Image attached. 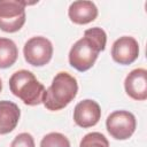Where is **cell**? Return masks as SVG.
Returning <instances> with one entry per match:
<instances>
[{"mask_svg":"<svg viewBox=\"0 0 147 147\" xmlns=\"http://www.w3.org/2000/svg\"><path fill=\"white\" fill-rule=\"evenodd\" d=\"M107 34L101 28L85 30L84 37L77 40L69 52V63L78 71H86L93 67L99 53L105 51Z\"/></svg>","mask_w":147,"mask_h":147,"instance_id":"obj_1","label":"cell"},{"mask_svg":"<svg viewBox=\"0 0 147 147\" xmlns=\"http://www.w3.org/2000/svg\"><path fill=\"white\" fill-rule=\"evenodd\" d=\"M69 18L75 24H87L94 21L98 16V8L92 1L80 0L74 1L68 10Z\"/></svg>","mask_w":147,"mask_h":147,"instance_id":"obj_10","label":"cell"},{"mask_svg":"<svg viewBox=\"0 0 147 147\" xmlns=\"http://www.w3.org/2000/svg\"><path fill=\"white\" fill-rule=\"evenodd\" d=\"M139 56V44L133 37H119L111 47V57L115 62L127 65L133 63Z\"/></svg>","mask_w":147,"mask_h":147,"instance_id":"obj_7","label":"cell"},{"mask_svg":"<svg viewBox=\"0 0 147 147\" xmlns=\"http://www.w3.org/2000/svg\"><path fill=\"white\" fill-rule=\"evenodd\" d=\"M25 61L34 67H42L47 64L53 55V45L45 37H32L23 47Z\"/></svg>","mask_w":147,"mask_h":147,"instance_id":"obj_6","label":"cell"},{"mask_svg":"<svg viewBox=\"0 0 147 147\" xmlns=\"http://www.w3.org/2000/svg\"><path fill=\"white\" fill-rule=\"evenodd\" d=\"M10 147H34L33 137L28 132L20 133L14 138Z\"/></svg>","mask_w":147,"mask_h":147,"instance_id":"obj_15","label":"cell"},{"mask_svg":"<svg viewBox=\"0 0 147 147\" xmlns=\"http://www.w3.org/2000/svg\"><path fill=\"white\" fill-rule=\"evenodd\" d=\"M40 147H70V142L64 134L51 132L41 139Z\"/></svg>","mask_w":147,"mask_h":147,"instance_id":"obj_13","label":"cell"},{"mask_svg":"<svg viewBox=\"0 0 147 147\" xmlns=\"http://www.w3.org/2000/svg\"><path fill=\"white\" fill-rule=\"evenodd\" d=\"M101 117V109L96 101L86 99L78 102L74 110V121L75 123L87 129L94 126Z\"/></svg>","mask_w":147,"mask_h":147,"instance_id":"obj_8","label":"cell"},{"mask_svg":"<svg viewBox=\"0 0 147 147\" xmlns=\"http://www.w3.org/2000/svg\"><path fill=\"white\" fill-rule=\"evenodd\" d=\"M1 90H2V82H1V79H0V92H1Z\"/></svg>","mask_w":147,"mask_h":147,"instance_id":"obj_16","label":"cell"},{"mask_svg":"<svg viewBox=\"0 0 147 147\" xmlns=\"http://www.w3.org/2000/svg\"><path fill=\"white\" fill-rule=\"evenodd\" d=\"M78 84L74 76L61 71L55 75L51 86L44 95L42 103L46 109L56 111L67 107L77 95Z\"/></svg>","mask_w":147,"mask_h":147,"instance_id":"obj_2","label":"cell"},{"mask_svg":"<svg viewBox=\"0 0 147 147\" xmlns=\"http://www.w3.org/2000/svg\"><path fill=\"white\" fill-rule=\"evenodd\" d=\"M20 116L21 111L16 103L8 100L0 101V134L11 132L17 126Z\"/></svg>","mask_w":147,"mask_h":147,"instance_id":"obj_11","label":"cell"},{"mask_svg":"<svg viewBox=\"0 0 147 147\" xmlns=\"http://www.w3.org/2000/svg\"><path fill=\"white\" fill-rule=\"evenodd\" d=\"M79 147H109L107 138L100 132H91L84 136Z\"/></svg>","mask_w":147,"mask_h":147,"instance_id":"obj_14","label":"cell"},{"mask_svg":"<svg viewBox=\"0 0 147 147\" xmlns=\"http://www.w3.org/2000/svg\"><path fill=\"white\" fill-rule=\"evenodd\" d=\"M10 92L28 106H38L42 102L45 86L29 70H18L9 78Z\"/></svg>","mask_w":147,"mask_h":147,"instance_id":"obj_3","label":"cell"},{"mask_svg":"<svg viewBox=\"0 0 147 147\" xmlns=\"http://www.w3.org/2000/svg\"><path fill=\"white\" fill-rule=\"evenodd\" d=\"M36 2L23 0H0V30L13 33L25 23V6Z\"/></svg>","mask_w":147,"mask_h":147,"instance_id":"obj_4","label":"cell"},{"mask_svg":"<svg viewBox=\"0 0 147 147\" xmlns=\"http://www.w3.org/2000/svg\"><path fill=\"white\" fill-rule=\"evenodd\" d=\"M124 87L126 94L137 101L147 99V70L138 68L132 70L125 78Z\"/></svg>","mask_w":147,"mask_h":147,"instance_id":"obj_9","label":"cell"},{"mask_svg":"<svg viewBox=\"0 0 147 147\" xmlns=\"http://www.w3.org/2000/svg\"><path fill=\"white\" fill-rule=\"evenodd\" d=\"M18 56L16 44L9 38H0V69L11 67Z\"/></svg>","mask_w":147,"mask_h":147,"instance_id":"obj_12","label":"cell"},{"mask_svg":"<svg viewBox=\"0 0 147 147\" xmlns=\"http://www.w3.org/2000/svg\"><path fill=\"white\" fill-rule=\"evenodd\" d=\"M106 126L114 139L126 140L134 133L137 121L132 113L127 110H116L107 117Z\"/></svg>","mask_w":147,"mask_h":147,"instance_id":"obj_5","label":"cell"}]
</instances>
